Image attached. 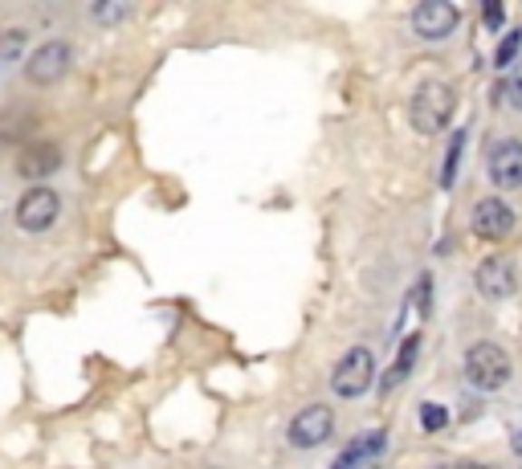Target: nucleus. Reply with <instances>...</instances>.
<instances>
[{
    "label": "nucleus",
    "instance_id": "2eb2a0df",
    "mask_svg": "<svg viewBox=\"0 0 522 469\" xmlns=\"http://www.w3.org/2000/svg\"><path fill=\"white\" fill-rule=\"evenodd\" d=\"M502 99L510 102L514 110H522V58L510 66V74H506V86H502Z\"/></svg>",
    "mask_w": 522,
    "mask_h": 469
},
{
    "label": "nucleus",
    "instance_id": "f03ea898",
    "mask_svg": "<svg viewBox=\"0 0 522 469\" xmlns=\"http://www.w3.org/2000/svg\"><path fill=\"white\" fill-rule=\"evenodd\" d=\"M510 376H514V363L498 343H473L469 351H465V379H469L473 388H481V392L506 388Z\"/></svg>",
    "mask_w": 522,
    "mask_h": 469
},
{
    "label": "nucleus",
    "instance_id": "9b49d317",
    "mask_svg": "<svg viewBox=\"0 0 522 469\" xmlns=\"http://www.w3.org/2000/svg\"><path fill=\"white\" fill-rule=\"evenodd\" d=\"M57 168H62V151L53 143H37V148L21 151V159H16V176H24V180H45Z\"/></svg>",
    "mask_w": 522,
    "mask_h": 469
},
{
    "label": "nucleus",
    "instance_id": "f8f14e48",
    "mask_svg": "<svg viewBox=\"0 0 522 469\" xmlns=\"http://www.w3.org/2000/svg\"><path fill=\"white\" fill-rule=\"evenodd\" d=\"M380 453H383V433H363L347 445V453L339 457L334 469H375L380 465Z\"/></svg>",
    "mask_w": 522,
    "mask_h": 469
},
{
    "label": "nucleus",
    "instance_id": "ddd939ff",
    "mask_svg": "<svg viewBox=\"0 0 522 469\" xmlns=\"http://www.w3.org/2000/svg\"><path fill=\"white\" fill-rule=\"evenodd\" d=\"M416 347H420V335H408V343L400 347V355H396V368H392L388 376H383V388H396L400 379H404L408 371H412V363H416Z\"/></svg>",
    "mask_w": 522,
    "mask_h": 469
},
{
    "label": "nucleus",
    "instance_id": "4468645a",
    "mask_svg": "<svg viewBox=\"0 0 522 469\" xmlns=\"http://www.w3.org/2000/svg\"><path fill=\"white\" fill-rule=\"evenodd\" d=\"M461 148H465V131H453L449 151H445V168H440V184H445V188L457 180V159H461Z\"/></svg>",
    "mask_w": 522,
    "mask_h": 469
},
{
    "label": "nucleus",
    "instance_id": "9d476101",
    "mask_svg": "<svg viewBox=\"0 0 522 469\" xmlns=\"http://www.w3.org/2000/svg\"><path fill=\"white\" fill-rule=\"evenodd\" d=\"M473 282H478V294L489 298V302H502V298H510L514 286H518V278H514V265L506 262V257H486V262L478 265V273H473Z\"/></svg>",
    "mask_w": 522,
    "mask_h": 469
},
{
    "label": "nucleus",
    "instance_id": "aec40b11",
    "mask_svg": "<svg viewBox=\"0 0 522 469\" xmlns=\"http://www.w3.org/2000/svg\"><path fill=\"white\" fill-rule=\"evenodd\" d=\"M510 449H514V453H518V457H522V433H514V436H510Z\"/></svg>",
    "mask_w": 522,
    "mask_h": 469
},
{
    "label": "nucleus",
    "instance_id": "a211bd4d",
    "mask_svg": "<svg viewBox=\"0 0 522 469\" xmlns=\"http://www.w3.org/2000/svg\"><path fill=\"white\" fill-rule=\"evenodd\" d=\"M24 50V34L16 29V34H5L0 37V58H16V53Z\"/></svg>",
    "mask_w": 522,
    "mask_h": 469
},
{
    "label": "nucleus",
    "instance_id": "0eeeda50",
    "mask_svg": "<svg viewBox=\"0 0 522 469\" xmlns=\"http://www.w3.org/2000/svg\"><path fill=\"white\" fill-rule=\"evenodd\" d=\"M457 21H461L457 5H449V0H420L412 9V34L420 42H445L457 29Z\"/></svg>",
    "mask_w": 522,
    "mask_h": 469
},
{
    "label": "nucleus",
    "instance_id": "6e6552de",
    "mask_svg": "<svg viewBox=\"0 0 522 469\" xmlns=\"http://www.w3.org/2000/svg\"><path fill=\"white\" fill-rule=\"evenodd\" d=\"M57 213H62V196H57L53 188H29L21 196V205H16V225H21L24 233H45L53 229Z\"/></svg>",
    "mask_w": 522,
    "mask_h": 469
},
{
    "label": "nucleus",
    "instance_id": "1a4fd4ad",
    "mask_svg": "<svg viewBox=\"0 0 522 469\" xmlns=\"http://www.w3.org/2000/svg\"><path fill=\"white\" fill-rule=\"evenodd\" d=\"M473 233L481 241H502L514 233V208L498 196H486L473 205Z\"/></svg>",
    "mask_w": 522,
    "mask_h": 469
},
{
    "label": "nucleus",
    "instance_id": "f3484780",
    "mask_svg": "<svg viewBox=\"0 0 522 469\" xmlns=\"http://www.w3.org/2000/svg\"><path fill=\"white\" fill-rule=\"evenodd\" d=\"M420 425H424V433H440V428L449 425V412L440 408V404H420Z\"/></svg>",
    "mask_w": 522,
    "mask_h": 469
},
{
    "label": "nucleus",
    "instance_id": "6ab92c4d",
    "mask_svg": "<svg viewBox=\"0 0 522 469\" xmlns=\"http://www.w3.org/2000/svg\"><path fill=\"white\" fill-rule=\"evenodd\" d=\"M127 13H130L127 5H98V9H94V17L111 25V21H122V17H127Z\"/></svg>",
    "mask_w": 522,
    "mask_h": 469
},
{
    "label": "nucleus",
    "instance_id": "423d86ee",
    "mask_svg": "<svg viewBox=\"0 0 522 469\" xmlns=\"http://www.w3.org/2000/svg\"><path fill=\"white\" fill-rule=\"evenodd\" d=\"M331 433H334V412L326 404H306L285 428L294 449H318L323 441H331Z\"/></svg>",
    "mask_w": 522,
    "mask_h": 469
},
{
    "label": "nucleus",
    "instance_id": "7ed1b4c3",
    "mask_svg": "<svg viewBox=\"0 0 522 469\" xmlns=\"http://www.w3.org/2000/svg\"><path fill=\"white\" fill-rule=\"evenodd\" d=\"M372 379H375V355L367 347H351L331 371V392L339 400H359L372 388Z\"/></svg>",
    "mask_w": 522,
    "mask_h": 469
},
{
    "label": "nucleus",
    "instance_id": "20e7f679",
    "mask_svg": "<svg viewBox=\"0 0 522 469\" xmlns=\"http://www.w3.org/2000/svg\"><path fill=\"white\" fill-rule=\"evenodd\" d=\"M486 172L498 192L522 188V139H494L486 151Z\"/></svg>",
    "mask_w": 522,
    "mask_h": 469
},
{
    "label": "nucleus",
    "instance_id": "f257e3e1",
    "mask_svg": "<svg viewBox=\"0 0 522 469\" xmlns=\"http://www.w3.org/2000/svg\"><path fill=\"white\" fill-rule=\"evenodd\" d=\"M453 110H457V91L449 82H440V78L420 82L412 102H408V119H412V127L420 135H440L449 127V119H453Z\"/></svg>",
    "mask_w": 522,
    "mask_h": 469
},
{
    "label": "nucleus",
    "instance_id": "dca6fc26",
    "mask_svg": "<svg viewBox=\"0 0 522 469\" xmlns=\"http://www.w3.org/2000/svg\"><path fill=\"white\" fill-rule=\"evenodd\" d=\"M518 50H522V29H514V34L498 45L494 62H498V66H514V62H518Z\"/></svg>",
    "mask_w": 522,
    "mask_h": 469
},
{
    "label": "nucleus",
    "instance_id": "39448f33",
    "mask_svg": "<svg viewBox=\"0 0 522 469\" xmlns=\"http://www.w3.org/2000/svg\"><path fill=\"white\" fill-rule=\"evenodd\" d=\"M73 66V50L65 42H45L37 45V50L29 53V62H24V78H29L33 86H53L62 82L65 74H70Z\"/></svg>",
    "mask_w": 522,
    "mask_h": 469
}]
</instances>
